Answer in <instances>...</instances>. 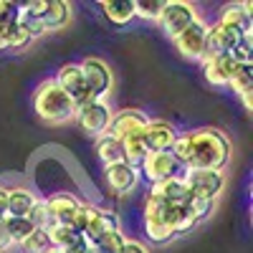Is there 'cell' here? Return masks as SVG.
<instances>
[{"label": "cell", "instance_id": "6da1fadb", "mask_svg": "<svg viewBox=\"0 0 253 253\" xmlns=\"http://www.w3.org/2000/svg\"><path fill=\"white\" fill-rule=\"evenodd\" d=\"M170 155L182 170H220L230 162V142L220 129L200 126L193 132L177 134Z\"/></svg>", "mask_w": 253, "mask_h": 253}, {"label": "cell", "instance_id": "7a4b0ae2", "mask_svg": "<svg viewBox=\"0 0 253 253\" xmlns=\"http://www.w3.org/2000/svg\"><path fill=\"white\" fill-rule=\"evenodd\" d=\"M33 112L46 124H69L76 117V101L53 79H46L33 91Z\"/></svg>", "mask_w": 253, "mask_h": 253}, {"label": "cell", "instance_id": "3957f363", "mask_svg": "<svg viewBox=\"0 0 253 253\" xmlns=\"http://www.w3.org/2000/svg\"><path fill=\"white\" fill-rule=\"evenodd\" d=\"M79 233L84 236V241H89L91 246L96 241H101L104 236L114 233V230H122L119 225V215L109 208H101V205H94V203H84L79 215L74 218L71 223Z\"/></svg>", "mask_w": 253, "mask_h": 253}, {"label": "cell", "instance_id": "277c9868", "mask_svg": "<svg viewBox=\"0 0 253 253\" xmlns=\"http://www.w3.org/2000/svg\"><path fill=\"white\" fill-rule=\"evenodd\" d=\"M79 66H81V74H84V84H86L89 99L107 101V96L112 94V86H114V74L109 69V63L99 56H89V58H84Z\"/></svg>", "mask_w": 253, "mask_h": 253}, {"label": "cell", "instance_id": "5b68a950", "mask_svg": "<svg viewBox=\"0 0 253 253\" xmlns=\"http://www.w3.org/2000/svg\"><path fill=\"white\" fill-rule=\"evenodd\" d=\"M112 114H114V112L109 109L107 101H101V99H86L84 104H79V107H76L74 122H76L86 134L101 137V134H107V129H109Z\"/></svg>", "mask_w": 253, "mask_h": 253}, {"label": "cell", "instance_id": "8992f818", "mask_svg": "<svg viewBox=\"0 0 253 253\" xmlns=\"http://www.w3.org/2000/svg\"><path fill=\"white\" fill-rule=\"evenodd\" d=\"M182 180L190 190V198H205L215 203L225 190V175L220 170H182Z\"/></svg>", "mask_w": 253, "mask_h": 253}, {"label": "cell", "instance_id": "52a82bcc", "mask_svg": "<svg viewBox=\"0 0 253 253\" xmlns=\"http://www.w3.org/2000/svg\"><path fill=\"white\" fill-rule=\"evenodd\" d=\"M198 18H200V15H198V8H195L193 3H185V0H170V3H165L157 23H160V28H162L167 36L175 38V36H180L187 26H193Z\"/></svg>", "mask_w": 253, "mask_h": 253}, {"label": "cell", "instance_id": "ba28073f", "mask_svg": "<svg viewBox=\"0 0 253 253\" xmlns=\"http://www.w3.org/2000/svg\"><path fill=\"white\" fill-rule=\"evenodd\" d=\"M139 175L157 185L167 177L182 175V167L170 152H147V157L139 162Z\"/></svg>", "mask_w": 253, "mask_h": 253}, {"label": "cell", "instance_id": "9c48e42d", "mask_svg": "<svg viewBox=\"0 0 253 253\" xmlns=\"http://www.w3.org/2000/svg\"><path fill=\"white\" fill-rule=\"evenodd\" d=\"M205 36H208V23L203 18H198L193 26H187L180 36H175V48L193 61H203L205 58Z\"/></svg>", "mask_w": 253, "mask_h": 253}, {"label": "cell", "instance_id": "30bf717a", "mask_svg": "<svg viewBox=\"0 0 253 253\" xmlns=\"http://www.w3.org/2000/svg\"><path fill=\"white\" fill-rule=\"evenodd\" d=\"M43 203H46V210H48L53 225H71L84 205V200H79L74 193H66V190L51 193L48 198H43Z\"/></svg>", "mask_w": 253, "mask_h": 253}, {"label": "cell", "instance_id": "8fae6325", "mask_svg": "<svg viewBox=\"0 0 253 253\" xmlns=\"http://www.w3.org/2000/svg\"><path fill=\"white\" fill-rule=\"evenodd\" d=\"M142 139H144L147 152H170L177 139V129L165 119H147L142 129Z\"/></svg>", "mask_w": 253, "mask_h": 253}, {"label": "cell", "instance_id": "7c38bea8", "mask_svg": "<svg viewBox=\"0 0 253 253\" xmlns=\"http://www.w3.org/2000/svg\"><path fill=\"white\" fill-rule=\"evenodd\" d=\"M104 180H107L114 195H129L139 185L142 175H139V167H134L129 162H117V165L104 167Z\"/></svg>", "mask_w": 253, "mask_h": 253}, {"label": "cell", "instance_id": "4fadbf2b", "mask_svg": "<svg viewBox=\"0 0 253 253\" xmlns=\"http://www.w3.org/2000/svg\"><path fill=\"white\" fill-rule=\"evenodd\" d=\"M243 38V33H238L236 28H228L223 23H215L208 26V36H205V58L208 56H230L238 46V41Z\"/></svg>", "mask_w": 253, "mask_h": 253}, {"label": "cell", "instance_id": "5bb4252c", "mask_svg": "<svg viewBox=\"0 0 253 253\" xmlns=\"http://www.w3.org/2000/svg\"><path fill=\"white\" fill-rule=\"evenodd\" d=\"M144 124H147V114L144 112H139V109H122V112L112 114L107 134L122 142V139L132 137V134H139L144 129Z\"/></svg>", "mask_w": 253, "mask_h": 253}, {"label": "cell", "instance_id": "9a60e30c", "mask_svg": "<svg viewBox=\"0 0 253 253\" xmlns=\"http://www.w3.org/2000/svg\"><path fill=\"white\" fill-rule=\"evenodd\" d=\"M53 81L61 86V91H66V94L76 101V107L89 99L86 84H84V74H81L79 63H63V66L56 71V79H53Z\"/></svg>", "mask_w": 253, "mask_h": 253}, {"label": "cell", "instance_id": "2e32d148", "mask_svg": "<svg viewBox=\"0 0 253 253\" xmlns=\"http://www.w3.org/2000/svg\"><path fill=\"white\" fill-rule=\"evenodd\" d=\"M253 3H228L223 10H220V18H218V23L228 26V28H236L238 33L243 36H251V28H253Z\"/></svg>", "mask_w": 253, "mask_h": 253}, {"label": "cell", "instance_id": "e0dca14e", "mask_svg": "<svg viewBox=\"0 0 253 253\" xmlns=\"http://www.w3.org/2000/svg\"><path fill=\"white\" fill-rule=\"evenodd\" d=\"M150 195L160 198V200L167 203V205H187V200H190V190H187L182 175H175V177H167V180L152 185Z\"/></svg>", "mask_w": 253, "mask_h": 253}, {"label": "cell", "instance_id": "ac0fdd59", "mask_svg": "<svg viewBox=\"0 0 253 253\" xmlns=\"http://www.w3.org/2000/svg\"><path fill=\"white\" fill-rule=\"evenodd\" d=\"M236 63L230 61V56H208L203 58V74L208 79V84L213 86H228L230 76H233Z\"/></svg>", "mask_w": 253, "mask_h": 253}, {"label": "cell", "instance_id": "d6986e66", "mask_svg": "<svg viewBox=\"0 0 253 253\" xmlns=\"http://www.w3.org/2000/svg\"><path fill=\"white\" fill-rule=\"evenodd\" d=\"M38 20H41V26H43L46 33L61 31V28H66L69 20H71V5L63 3V0H46V8H43Z\"/></svg>", "mask_w": 253, "mask_h": 253}, {"label": "cell", "instance_id": "ffe728a7", "mask_svg": "<svg viewBox=\"0 0 253 253\" xmlns=\"http://www.w3.org/2000/svg\"><path fill=\"white\" fill-rule=\"evenodd\" d=\"M38 203V195L31 187H8V215L26 218L31 213V208Z\"/></svg>", "mask_w": 253, "mask_h": 253}, {"label": "cell", "instance_id": "44dd1931", "mask_svg": "<svg viewBox=\"0 0 253 253\" xmlns=\"http://www.w3.org/2000/svg\"><path fill=\"white\" fill-rule=\"evenodd\" d=\"M101 10L114 26H126L134 18V0H104Z\"/></svg>", "mask_w": 253, "mask_h": 253}, {"label": "cell", "instance_id": "7402d4cb", "mask_svg": "<svg viewBox=\"0 0 253 253\" xmlns=\"http://www.w3.org/2000/svg\"><path fill=\"white\" fill-rule=\"evenodd\" d=\"M96 157L101 160L104 167L109 165H117V162H124V152H122V142L109 137V134H101L96 137Z\"/></svg>", "mask_w": 253, "mask_h": 253}, {"label": "cell", "instance_id": "603a6c76", "mask_svg": "<svg viewBox=\"0 0 253 253\" xmlns=\"http://www.w3.org/2000/svg\"><path fill=\"white\" fill-rule=\"evenodd\" d=\"M48 241H51V248H58V251H69L74 248L79 241H84V236L74 225H51L48 230Z\"/></svg>", "mask_w": 253, "mask_h": 253}, {"label": "cell", "instance_id": "cb8c5ba5", "mask_svg": "<svg viewBox=\"0 0 253 253\" xmlns=\"http://www.w3.org/2000/svg\"><path fill=\"white\" fill-rule=\"evenodd\" d=\"M122 152H124V162H129L134 167H139V162L147 157V147H144V139H142V132L139 134H132L122 139Z\"/></svg>", "mask_w": 253, "mask_h": 253}, {"label": "cell", "instance_id": "d4e9b609", "mask_svg": "<svg viewBox=\"0 0 253 253\" xmlns=\"http://www.w3.org/2000/svg\"><path fill=\"white\" fill-rule=\"evenodd\" d=\"M5 220V230H8V236H10V241L15 243V248L23 243L31 233H33V223L28 220V218H18V215H8V218H3Z\"/></svg>", "mask_w": 253, "mask_h": 253}, {"label": "cell", "instance_id": "484cf974", "mask_svg": "<svg viewBox=\"0 0 253 253\" xmlns=\"http://www.w3.org/2000/svg\"><path fill=\"white\" fill-rule=\"evenodd\" d=\"M228 89L236 96L251 91L253 89V66H236L233 76H230V81H228Z\"/></svg>", "mask_w": 253, "mask_h": 253}, {"label": "cell", "instance_id": "4316f807", "mask_svg": "<svg viewBox=\"0 0 253 253\" xmlns=\"http://www.w3.org/2000/svg\"><path fill=\"white\" fill-rule=\"evenodd\" d=\"M165 8V0H134V18L142 20H160V13Z\"/></svg>", "mask_w": 253, "mask_h": 253}, {"label": "cell", "instance_id": "83f0119b", "mask_svg": "<svg viewBox=\"0 0 253 253\" xmlns=\"http://www.w3.org/2000/svg\"><path fill=\"white\" fill-rule=\"evenodd\" d=\"M20 251H23V253H46L48 248H51V241H48V233H46V230H33V233L23 241V243H20L18 246Z\"/></svg>", "mask_w": 253, "mask_h": 253}, {"label": "cell", "instance_id": "f1b7e54d", "mask_svg": "<svg viewBox=\"0 0 253 253\" xmlns=\"http://www.w3.org/2000/svg\"><path fill=\"white\" fill-rule=\"evenodd\" d=\"M230 61L236 66H253V43H251V36H243L238 41V46L230 51Z\"/></svg>", "mask_w": 253, "mask_h": 253}, {"label": "cell", "instance_id": "f546056e", "mask_svg": "<svg viewBox=\"0 0 253 253\" xmlns=\"http://www.w3.org/2000/svg\"><path fill=\"white\" fill-rule=\"evenodd\" d=\"M124 233L122 230H114V233H109V236H104L101 241H96L94 243V251L96 253H122V248H124Z\"/></svg>", "mask_w": 253, "mask_h": 253}, {"label": "cell", "instance_id": "4dcf8cb0", "mask_svg": "<svg viewBox=\"0 0 253 253\" xmlns=\"http://www.w3.org/2000/svg\"><path fill=\"white\" fill-rule=\"evenodd\" d=\"M31 223H33V228H38V230H48L51 225H53V220H51V215H48V210H46V203L38 198V203L31 208V213L26 215Z\"/></svg>", "mask_w": 253, "mask_h": 253}, {"label": "cell", "instance_id": "1f68e13d", "mask_svg": "<svg viewBox=\"0 0 253 253\" xmlns=\"http://www.w3.org/2000/svg\"><path fill=\"white\" fill-rule=\"evenodd\" d=\"M20 15V3L10 0H0V26H15Z\"/></svg>", "mask_w": 253, "mask_h": 253}, {"label": "cell", "instance_id": "d6a6232c", "mask_svg": "<svg viewBox=\"0 0 253 253\" xmlns=\"http://www.w3.org/2000/svg\"><path fill=\"white\" fill-rule=\"evenodd\" d=\"M31 43H33V38H31L23 28H20L18 23L10 26V48H8V51H26Z\"/></svg>", "mask_w": 253, "mask_h": 253}, {"label": "cell", "instance_id": "836d02e7", "mask_svg": "<svg viewBox=\"0 0 253 253\" xmlns=\"http://www.w3.org/2000/svg\"><path fill=\"white\" fill-rule=\"evenodd\" d=\"M13 248H15V243L10 241L8 230H5V220H0V253H8Z\"/></svg>", "mask_w": 253, "mask_h": 253}, {"label": "cell", "instance_id": "e575fe53", "mask_svg": "<svg viewBox=\"0 0 253 253\" xmlns=\"http://www.w3.org/2000/svg\"><path fill=\"white\" fill-rule=\"evenodd\" d=\"M122 253H150V248H147L144 243H139V241H129V238H126Z\"/></svg>", "mask_w": 253, "mask_h": 253}, {"label": "cell", "instance_id": "d590c367", "mask_svg": "<svg viewBox=\"0 0 253 253\" xmlns=\"http://www.w3.org/2000/svg\"><path fill=\"white\" fill-rule=\"evenodd\" d=\"M8 218V187L0 185V220Z\"/></svg>", "mask_w": 253, "mask_h": 253}, {"label": "cell", "instance_id": "8d00e7d4", "mask_svg": "<svg viewBox=\"0 0 253 253\" xmlns=\"http://www.w3.org/2000/svg\"><path fill=\"white\" fill-rule=\"evenodd\" d=\"M10 48V26H0V51Z\"/></svg>", "mask_w": 253, "mask_h": 253}, {"label": "cell", "instance_id": "74e56055", "mask_svg": "<svg viewBox=\"0 0 253 253\" xmlns=\"http://www.w3.org/2000/svg\"><path fill=\"white\" fill-rule=\"evenodd\" d=\"M66 253H96V251H94V246H91L89 241H79V243H76L74 248H69Z\"/></svg>", "mask_w": 253, "mask_h": 253}, {"label": "cell", "instance_id": "f35d334b", "mask_svg": "<svg viewBox=\"0 0 253 253\" xmlns=\"http://www.w3.org/2000/svg\"><path fill=\"white\" fill-rule=\"evenodd\" d=\"M238 99H241V101H243V107H246V109H248V112H251V109H253V89H251V91H246V94H241V96H238Z\"/></svg>", "mask_w": 253, "mask_h": 253}, {"label": "cell", "instance_id": "ab89813d", "mask_svg": "<svg viewBox=\"0 0 253 253\" xmlns=\"http://www.w3.org/2000/svg\"><path fill=\"white\" fill-rule=\"evenodd\" d=\"M46 253H66V251H58V248H48Z\"/></svg>", "mask_w": 253, "mask_h": 253}]
</instances>
